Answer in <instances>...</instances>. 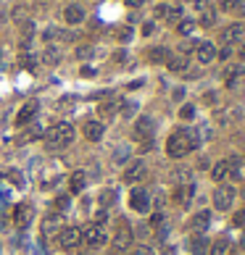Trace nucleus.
I'll return each instance as SVG.
<instances>
[{
    "mask_svg": "<svg viewBox=\"0 0 245 255\" xmlns=\"http://www.w3.org/2000/svg\"><path fill=\"white\" fill-rule=\"evenodd\" d=\"M237 197V190L232 187V184H221V187H216V192H213V208H219V211H229Z\"/></svg>",
    "mask_w": 245,
    "mask_h": 255,
    "instance_id": "39448f33",
    "label": "nucleus"
},
{
    "mask_svg": "<svg viewBox=\"0 0 245 255\" xmlns=\"http://www.w3.org/2000/svg\"><path fill=\"white\" fill-rule=\"evenodd\" d=\"M153 134H156V124H153L150 116H140V119L135 121V137L142 142L153 140Z\"/></svg>",
    "mask_w": 245,
    "mask_h": 255,
    "instance_id": "0eeeda50",
    "label": "nucleus"
},
{
    "mask_svg": "<svg viewBox=\"0 0 245 255\" xmlns=\"http://www.w3.org/2000/svg\"><path fill=\"white\" fill-rule=\"evenodd\" d=\"M64 19H66V24L76 27V24H82V21H85V11H82V5L71 3V5H66V11H64Z\"/></svg>",
    "mask_w": 245,
    "mask_h": 255,
    "instance_id": "f3484780",
    "label": "nucleus"
},
{
    "mask_svg": "<svg viewBox=\"0 0 245 255\" xmlns=\"http://www.w3.org/2000/svg\"><path fill=\"white\" fill-rule=\"evenodd\" d=\"M193 29H195V21H193V19H182V21H177V32H179V34L190 37V34H193Z\"/></svg>",
    "mask_w": 245,
    "mask_h": 255,
    "instance_id": "c85d7f7f",
    "label": "nucleus"
},
{
    "mask_svg": "<svg viewBox=\"0 0 245 255\" xmlns=\"http://www.w3.org/2000/svg\"><path fill=\"white\" fill-rule=\"evenodd\" d=\"M227 174H229V163H227V160H219V163H213V168H211V176H213L216 182H221Z\"/></svg>",
    "mask_w": 245,
    "mask_h": 255,
    "instance_id": "a878e982",
    "label": "nucleus"
},
{
    "mask_svg": "<svg viewBox=\"0 0 245 255\" xmlns=\"http://www.w3.org/2000/svg\"><path fill=\"white\" fill-rule=\"evenodd\" d=\"M74 142V127L71 124H56L45 134V148L48 150H64L66 145Z\"/></svg>",
    "mask_w": 245,
    "mask_h": 255,
    "instance_id": "f03ea898",
    "label": "nucleus"
},
{
    "mask_svg": "<svg viewBox=\"0 0 245 255\" xmlns=\"http://www.w3.org/2000/svg\"><path fill=\"white\" fill-rule=\"evenodd\" d=\"M103 134H105V127H103V121H87L85 124V137L90 142H98V140H103Z\"/></svg>",
    "mask_w": 245,
    "mask_h": 255,
    "instance_id": "a211bd4d",
    "label": "nucleus"
},
{
    "mask_svg": "<svg viewBox=\"0 0 245 255\" xmlns=\"http://www.w3.org/2000/svg\"><path fill=\"white\" fill-rule=\"evenodd\" d=\"M113 200H116V190H103V192H101V205H103V208H108Z\"/></svg>",
    "mask_w": 245,
    "mask_h": 255,
    "instance_id": "473e14b6",
    "label": "nucleus"
},
{
    "mask_svg": "<svg viewBox=\"0 0 245 255\" xmlns=\"http://www.w3.org/2000/svg\"><path fill=\"white\" fill-rule=\"evenodd\" d=\"M64 229V216L61 213H50V216H45V221H42V234H58V231Z\"/></svg>",
    "mask_w": 245,
    "mask_h": 255,
    "instance_id": "f8f14e48",
    "label": "nucleus"
},
{
    "mask_svg": "<svg viewBox=\"0 0 245 255\" xmlns=\"http://www.w3.org/2000/svg\"><path fill=\"white\" fill-rule=\"evenodd\" d=\"M243 82H245V68L243 66H229L227 71H224V84H227L229 90L240 87Z\"/></svg>",
    "mask_w": 245,
    "mask_h": 255,
    "instance_id": "9b49d317",
    "label": "nucleus"
},
{
    "mask_svg": "<svg viewBox=\"0 0 245 255\" xmlns=\"http://www.w3.org/2000/svg\"><path fill=\"white\" fill-rule=\"evenodd\" d=\"M164 19L169 21V24H177V21H182V8H179V5H169Z\"/></svg>",
    "mask_w": 245,
    "mask_h": 255,
    "instance_id": "bb28decb",
    "label": "nucleus"
},
{
    "mask_svg": "<svg viewBox=\"0 0 245 255\" xmlns=\"http://www.w3.org/2000/svg\"><path fill=\"white\" fill-rule=\"evenodd\" d=\"M29 221H32V208H29L27 203H21V205L13 208V223H16L19 229L29 226Z\"/></svg>",
    "mask_w": 245,
    "mask_h": 255,
    "instance_id": "ddd939ff",
    "label": "nucleus"
},
{
    "mask_svg": "<svg viewBox=\"0 0 245 255\" xmlns=\"http://www.w3.org/2000/svg\"><path fill=\"white\" fill-rule=\"evenodd\" d=\"M93 48H90V45H79V48H76V58L79 61H87V58H93Z\"/></svg>",
    "mask_w": 245,
    "mask_h": 255,
    "instance_id": "72a5a7b5",
    "label": "nucleus"
},
{
    "mask_svg": "<svg viewBox=\"0 0 245 255\" xmlns=\"http://www.w3.org/2000/svg\"><path fill=\"white\" fill-rule=\"evenodd\" d=\"M21 64H24L27 68H35L37 66V58L35 56H24V58H21Z\"/></svg>",
    "mask_w": 245,
    "mask_h": 255,
    "instance_id": "a19ab883",
    "label": "nucleus"
},
{
    "mask_svg": "<svg viewBox=\"0 0 245 255\" xmlns=\"http://www.w3.org/2000/svg\"><path fill=\"white\" fill-rule=\"evenodd\" d=\"M145 174H148V166H145V160H135V163H129V166H127V171H124V182H129V184L142 182V179H145Z\"/></svg>",
    "mask_w": 245,
    "mask_h": 255,
    "instance_id": "9d476101",
    "label": "nucleus"
},
{
    "mask_svg": "<svg viewBox=\"0 0 245 255\" xmlns=\"http://www.w3.org/2000/svg\"><path fill=\"white\" fill-rule=\"evenodd\" d=\"M69 205H71V197H58V200H56V208H58L61 213L69 211Z\"/></svg>",
    "mask_w": 245,
    "mask_h": 255,
    "instance_id": "58836bf2",
    "label": "nucleus"
},
{
    "mask_svg": "<svg viewBox=\"0 0 245 255\" xmlns=\"http://www.w3.org/2000/svg\"><path fill=\"white\" fill-rule=\"evenodd\" d=\"M35 113H37V103H35V100H29V103H27V105L19 111V116H16V124H19V127H24L27 121H32V119H35Z\"/></svg>",
    "mask_w": 245,
    "mask_h": 255,
    "instance_id": "412c9836",
    "label": "nucleus"
},
{
    "mask_svg": "<svg viewBox=\"0 0 245 255\" xmlns=\"http://www.w3.org/2000/svg\"><path fill=\"white\" fill-rule=\"evenodd\" d=\"M116 234H113V253L116 255H127V250L132 247V229H129V223L124 219L116 221Z\"/></svg>",
    "mask_w": 245,
    "mask_h": 255,
    "instance_id": "7ed1b4c3",
    "label": "nucleus"
},
{
    "mask_svg": "<svg viewBox=\"0 0 245 255\" xmlns=\"http://www.w3.org/2000/svg\"><path fill=\"white\" fill-rule=\"evenodd\" d=\"M195 48H198V42H193V40H185V42L179 45V56H187V53H193Z\"/></svg>",
    "mask_w": 245,
    "mask_h": 255,
    "instance_id": "c9c22d12",
    "label": "nucleus"
},
{
    "mask_svg": "<svg viewBox=\"0 0 245 255\" xmlns=\"http://www.w3.org/2000/svg\"><path fill=\"white\" fill-rule=\"evenodd\" d=\"M203 100H206V103H211V105H213V100H216V95H213V92H209V95H206Z\"/></svg>",
    "mask_w": 245,
    "mask_h": 255,
    "instance_id": "de8ad7c7",
    "label": "nucleus"
},
{
    "mask_svg": "<svg viewBox=\"0 0 245 255\" xmlns=\"http://www.w3.org/2000/svg\"><path fill=\"white\" fill-rule=\"evenodd\" d=\"M209 250H211V245H209V239H206L203 234L190 237V253L193 255H209Z\"/></svg>",
    "mask_w": 245,
    "mask_h": 255,
    "instance_id": "aec40b11",
    "label": "nucleus"
},
{
    "mask_svg": "<svg viewBox=\"0 0 245 255\" xmlns=\"http://www.w3.org/2000/svg\"><path fill=\"white\" fill-rule=\"evenodd\" d=\"M129 205H132L137 213H148L150 211V195L142 187H135L132 195H129Z\"/></svg>",
    "mask_w": 245,
    "mask_h": 255,
    "instance_id": "6e6552de",
    "label": "nucleus"
},
{
    "mask_svg": "<svg viewBox=\"0 0 245 255\" xmlns=\"http://www.w3.org/2000/svg\"><path fill=\"white\" fill-rule=\"evenodd\" d=\"M42 61H45V64H50V66H58L61 64V50L56 48V45H50V48L42 53Z\"/></svg>",
    "mask_w": 245,
    "mask_h": 255,
    "instance_id": "b1692460",
    "label": "nucleus"
},
{
    "mask_svg": "<svg viewBox=\"0 0 245 255\" xmlns=\"http://www.w3.org/2000/svg\"><path fill=\"white\" fill-rule=\"evenodd\" d=\"M127 158H129V148H127V145H121V148L116 150V156H113V160H116V163H124Z\"/></svg>",
    "mask_w": 245,
    "mask_h": 255,
    "instance_id": "e433bc0d",
    "label": "nucleus"
},
{
    "mask_svg": "<svg viewBox=\"0 0 245 255\" xmlns=\"http://www.w3.org/2000/svg\"><path fill=\"white\" fill-rule=\"evenodd\" d=\"M245 40V27L243 24H229L227 29H221V42L224 45H237V42H243Z\"/></svg>",
    "mask_w": 245,
    "mask_h": 255,
    "instance_id": "1a4fd4ad",
    "label": "nucleus"
},
{
    "mask_svg": "<svg viewBox=\"0 0 245 255\" xmlns=\"http://www.w3.org/2000/svg\"><path fill=\"white\" fill-rule=\"evenodd\" d=\"M148 58L153 61V64H166V61L172 58V53H169V48H150V53H148Z\"/></svg>",
    "mask_w": 245,
    "mask_h": 255,
    "instance_id": "5701e85b",
    "label": "nucleus"
},
{
    "mask_svg": "<svg viewBox=\"0 0 245 255\" xmlns=\"http://www.w3.org/2000/svg\"><path fill=\"white\" fill-rule=\"evenodd\" d=\"M195 58L201 61V64H211L213 58H216V48H213V42H198V48H195Z\"/></svg>",
    "mask_w": 245,
    "mask_h": 255,
    "instance_id": "4468645a",
    "label": "nucleus"
},
{
    "mask_svg": "<svg viewBox=\"0 0 245 255\" xmlns=\"http://www.w3.org/2000/svg\"><path fill=\"white\" fill-rule=\"evenodd\" d=\"M198 142H201V137H198L195 129H177L166 142V153L172 158H185L190 150L198 148Z\"/></svg>",
    "mask_w": 245,
    "mask_h": 255,
    "instance_id": "f257e3e1",
    "label": "nucleus"
},
{
    "mask_svg": "<svg viewBox=\"0 0 245 255\" xmlns=\"http://www.w3.org/2000/svg\"><path fill=\"white\" fill-rule=\"evenodd\" d=\"M121 116H124V119H132V116L137 113V103H129V100H121Z\"/></svg>",
    "mask_w": 245,
    "mask_h": 255,
    "instance_id": "7c9ffc66",
    "label": "nucleus"
},
{
    "mask_svg": "<svg viewBox=\"0 0 245 255\" xmlns=\"http://www.w3.org/2000/svg\"><path fill=\"white\" fill-rule=\"evenodd\" d=\"M119 105H121V100H108V103H103V105H101V116H111V113H116V111H119Z\"/></svg>",
    "mask_w": 245,
    "mask_h": 255,
    "instance_id": "2f4dec72",
    "label": "nucleus"
},
{
    "mask_svg": "<svg viewBox=\"0 0 245 255\" xmlns=\"http://www.w3.org/2000/svg\"><path fill=\"white\" fill-rule=\"evenodd\" d=\"M240 58L245 61V40H243V45H240Z\"/></svg>",
    "mask_w": 245,
    "mask_h": 255,
    "instance_id": "09e8293b",
    "label": "nucleus"
},
{
    "mask_svg": "<svg viewBox=\"0 0 245 255\" xmlns=\"http://www.w3.org/2000/svg\"><path fill=\"white\" fill-rule=\"evenodd\" d=\"M209 253H211V255H227V253H229V239H227V237H219L216 242L211 245Z\"/></svg>",
    "mask_w": 245,
    "mask_h": 255,
    "instance_id": "393cba45",
    "label": "nucleus"
},
{
    "mask_svg": "<svg viewBox=\"0 0 245 255\" xmlns=\"http://www.w3.org/2000/svg\"><path fill=\"white\" fill-rule=\"evenodd\" d=\"M166 66H169V71L179 74V71H187L190 61H187V56H172L169 61H166Z\"/></svg>",
    "mask_w": 245,
    "mask_h": 255,
    "instance_id": "4be33fe9",
    "label": "nucleus"
},
{
    "mask_svg": "<svg viewBox=\"0 0 245 255\" xmlns=\"http://www.w3.org/2000/svg\"><path fill=\"white\" fill-rule=\"evenodd\" d=\"M235 223H237V226H243V223H245V211L235 216Z\"/></svg>",
    "mask_w": 245,
    "mask_h": 255,
    "instance_id": "37998d69",
    "label": "nucleus"
},
{
    "mask_svg": "<svg viewBox=\"0 0 245 255\" xmlns=\"http://www.w3.org/2000/svg\"><path fill=\"white\" fill-rule=\"evenodd\" d=\"M193 195H195V187L193 184H177V192H174V200L182 205V208H187L190 203H193Z\"/></svg>",
    "mask_w": 245,
    "mask_h": 255,
    "instance_id": "2eb2a0df",
    "label": "nucleus"
},
{
    "mask_svg": "<svg viewBox=\"0 0 245 255\" xmlns=\"http://www.w3.org/2000/svg\"><path fill=\"white\" fill-rule=\"evenodd\" d=\"M87 187V174L85 171H74L69 176V190H71V195H82Z\"/></svg>",
    "mask_w": 245,
    "mask_h": 255,
    "instance_id": "dca6fc26",
    "label": "nucleus"
},
{
    "mask_svg": "<svg viewBox=\"0 0 245 255\" xmlns=\"http://www.w3.org/2000/svg\"><path fill=\"white\" fill-rule=\"evenodd\" d=\"M219 8H221V11H227V13L240 11V8H243V0H221V3H219Z\"/></svg>",
    "mask_w": 245,
    "mask_h": 255,
    "instance_id": "c756f323",
    "label": "nucleus"
},
{
    "mask_svg": "<svg viewBox=\"0 0 245 255\" xmlns=\"http://www.w3.org/2000/svg\"><path fill=\"white\" fill-rule=\"evenodd\" d=\"M201 24L203 27H213V24H216V11H213L211 5L206 11H201Z\"/></svg>",
    "mask_w": 245,
    "mask_h": 255,
    "instance_id": "cd10ccee",
    "label": "nucleus"
},
{
    "mask_svg": "<svg viewBox=\"0 0 245 255\" xmlns=\"http://www.w3.org/2000/svg\"><path fill=\"white\" fill-rule=\"evenodd\" d=\"M166 8H169V5H166V3L156 5V11H153V13H156V19H164V16H166Z\"/></svg>",
    "mask_w": 245,
    "mask_h": 255,
    "instance_id": "79ce46f5",
    "label": "nucleus"
},
{
    "mask_svg": "<svg viewBox=\"0 0 245 255\" xmlns=\"http://www.w3.org/2000/svg\"><path fill=\"white\" fill-rule=\"evenodd\" d=\"M209 223H211V213L209 211H198L193 216V221H190V229H193L195 234H203V229H209Z\"/></svg>",
    "mask_w": 245,
    "mask_h": 255,
    "instance_id": "6ab92c4d",
    "label": "nucleus"
},
{
    "mask_svg": "<svg viewBox=\"0 0 245 255\" xmlns=\"http://www.w3.org/2000/svg\"><path fill=\"white\" fill-rule=\"evenodd\" d=\"M11 179H13V182H16L19 187H21V174H19V171H11Z\"/></svg>",
    "mask_w": 245,
    "mask_h": 255,
    "instance_id": "49530a36",
    "label": "nucleus"
},
{
    "mask_svg": "<svg viewBox=\"0 0 245 255\" xmlns=\"http://www.w3.org/2000/svg\"><path fill=\"white\" fill-rule=\"evenodd\" d=\"M79 242H82V229L79 226H64V229H61L58 245L64 247V250H74Z\"/></svg>",
    "mask_w": 245,
    "mask_h": 255,
    "instance_id": "423d86ee",
    "label": "nucleus"
},
{
    "mask_svg": "<svg viewBox=\"0 0 245 255\" xmlns=\"http://www.w3.org/2000/svg\"><path fill=\"white\" fill-rule=\"evenodd\" d=\"M179 116H182V119H185V121H190V119H193V116H195V108H193V105H182Z\"/></svg>",
    "mask_w": 245,
    "mask_h": 255,
    "instance_id": "4c0bfd02",
    "label": "nucleus"
},
{
    "mask_svg": "<svg viewBox=\"0 0 245 255\" xmlns=\"http://www.w3.org/2000/svg\"><path fill=\"white\" fill-rule=\"evenodd\" d=\"M216 56H219L221 61H227L229 56H232V48H229V45H224V48H221V50H216Z\"/></svg>",
    "mask_w": 245,
    "mask_h": 255,
    "instance_id": "ea45409f",
    "label": "nucleus"
},
{
    "mask_svg": "<svg viewBox=\"0 0 245 255\" xmlns=\"http://www.w3.org/2000/svg\"><path fill=\"white\" fill-rule=\"evenodd\" d=\"M129 255H156L148 245H137V247H129Z\"/></svg>",
    "mask_w": 245,
    "mask_h": 255,
    "instance_id": "f704fd0d",
    "label": "nucleus"
},
{
    "mask_svg": "<svg viewBox=\"0 0 245 255\" xmlns=\"http://www.w3.org/2000/svg\"><path fill=\"white\" fill-rule=\"evenodd\" d=\"M82 239H85L90 247H103L105 242H108V229L95 221V223H90V226L82 231Z\"/></svg>",
    "mask_w": 245,
    "mask_h": 255,
    "instance_id": "20e7f679",
    "label": "nucleus"
},
{
    "mask_svg": "<svg viewBox=\"0 0 245 255\" xmlns=\"http://www.w3.org/2000/svg\"><path fill=\"white\" fill-rule=\"evenodd\" d=\"M129 8H137V5H142V0H124Z\"/></svg>",
    "mask_w": 245,
    "mask_h": 255,
    "instance_id": "a18cd8bd",
    "label": "nucleus"
},
{
    "mask_svg": "<svg viewBox=\"0 0 245 255\" xmlns=\"http://www.w3.org/2000/svg\"><path fill=\"white\" fill-rule=\"evenodd\" d=\"M82 76H95V68H90V66H85V68H82Z\"/></svg>",
    "mask_w": 245,
    "mask_h": 255,
    "instance_id": "c03bdc74",
    "label": "nucleus"
}]
</instances>
